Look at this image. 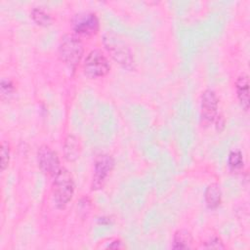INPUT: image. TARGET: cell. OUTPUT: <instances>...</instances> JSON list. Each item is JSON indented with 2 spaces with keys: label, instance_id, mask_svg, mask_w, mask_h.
<instances>
[{
  "label": "cell",
  "instance_id": "obj_1",
  "mask_svg": "<svg viewBox=\"0 0 250 250\" xmlns=\"http://www.w3.org/2000/svg\"><path fill=\"white\" fill-rule=\"evenodd\" d=\"M103 43L109 56L120 65L130 70L135 68L134 55L127 42L118 34L112 31L105 32L103 36Z\"/></svg>",
  "mask_w": 250,
  "mask_h": 250
},
{
  "label": "cell",
  "instance_id": "obj_2",
  "mask_svg": "<svg viewBox=\"0 0 250 250\" xmlns=\"http://www.w3.org/2000/svg\"><path fill=\"white\" fill-rule=\"evenodd\" d=\"M52 193L54 201L58 208H64L71 200L74 193V180L70 172L62 167L53 177Z\"/></svg>",
  "mask_w": 250,
  "mask_h": 250
},
{
  "label": "cell",
  "instance_id": "obj_3",
  "mask_svg": "<svg viewBox=\"0 0 250 250\" xmlns=\"http://www.w3.org/2000/svg\"><path fill=\"white\" fill-rule=\"evenodd\" d=\"M59 53L64 63L74 68L79 63L84 53L82 41L76 34H65L61 39Z\"/></svg>",
  "mask_w": 250,
  "mask_h": 250
},
{
  "label": "cell",
  "instance_id": "obj_4",
  "mask_svg": "<svg viewBox=\"0 0 250 250\" xmlns=\"http://www.w3.org/2000/svg\"><path fill=\"white\" fill-rule=\"evenodd\" d=\"M110 63L106 56L101 50H92L83 62L84 74L92 79L100 78L108 73Z\"/></svg>",
  "mask_w": 250,
  "mask_h": 250
},
{
  "label": "cell",
  "instance_id": "obj_5",
  "mask_svg": "<svg viewBox=\"0 0 250 250\" xmlns=\"http://www.w3.org/2000/svg\"><path fill=\"white\" fill-rule=\"evenodd\" d=\"M114 168V159L110 154L103 153L96 157L94 163V173L91 188L93 190L102 188L108 176Z\"/></svg>",
  "mask_w": 250,
  "mask_h": 250
},
{
  "label": "cell",
  "instance_id": "obj_6",
  "mask_svg": "<svg viewBox=\"0 0 250 250\" xmlns=\"http://www.w3.org/2000/svg\"><path fill=\"white\" fill-rule=\"evenodd\" d=\"M72 28L78 37H90L99 31L100 21L94 13H80L72 19Z\"/></svg>",
  "mask_w": 250,
  "mask_h": 250
},
{
  "label": "cell",
  "instance_id": "obj_7",
  "mask_svg": "<svg viewBox=\"0 0 250 250\" xmlns=\"http://www.w3.org/2000/svg\"><path fill=\"white\" fill-rule=\"evenodd\" d=\"M37 161L40 170L49 177H54L62 168L57 152L47 145L38 148Z\"/></svg>",
  "mask_w": 250,
  "mask_h": 250
},
{
  "label": "cell",
  "instance_id": "obj_8",
  "mask_svg": "<svg viewBox=\"0 0 250 250\" xmlns=\"http://www.w3.org/2000/svg\"><path fill=\"white\" fill-rule=\"evenodd\" d=\"M218 104L219 100L216 93L211 90L207 89L202 93L201 96V112L202 117L207 122H214L218 113Z\"/></svg>",
  "mask_w": 250,
  "mask_h": 250
},
{
  "label": "cell",
  "instance_id": "obj_9",
  "mask_svg": "<svg viewBox=\"0 0 250 250\" xmlns=\"http://www.w3.org/2000/svg\"><path fill=\"white\" fill-rule=\"evenodd\" d=\"M235 89L242 108L247 111L249 109V78L247 74L243 73L237 77Z\"/></svg>",
  "mask_w": 250,
  "mask_h": 250
},
{
  "label": "cell",
  "instance_id": "obj_10",
  "mask_svg": "<svg viewBox=\"0 0 250 250\" xmlns=\"http://www.w3.org/2000/svg\"><path fill=\"white\" fill-rule=\"evenodd\" d=\"M80 150H81V146H80L79 140L73 135L67 136L63 144L64 157L68 161H74L79 157Z\"/></svg>",
  "mask_w": 250,
  "mask_h": 250
},
{
  "label": "cell",
  "instance_id": "obj_11",
  "mask_svg": "<svg viewBox=\"0 0 250 250\" xmlns=\"http://www.w3.org/2000/svg\"><path fill=\"white\" fill-rule=\"evenodd\" d=\"M204 197H205V202L209 208L211 209L217 208L222 201V192L219 185L215 183L210 184L206 188Z\"/></svg>",
  "mask_w": 250,
  "mask_h": 250
},
{
  "label": "cell",
  "instance_id": "obj_12",
  "mask_svg": "<svg viewBox=\"0 0 250 250\" xmlns=\"http://www.w3.org/2000/svg\"><path fill=\"white\" fill-rule=\"evenodd\" d=\"M192 244L191 233L187 229H179L173 236V249H188Z\"/></svg>",
  "mask_w": 250,
  "mask_h": 250
},
{
  "label": "cell",
  "instance_id": "obj_13",
  "mask_svg": "<svg viewBox=\"0 0 250 250\" xmlns=\"http://www.w3.org/2000/svg\"><path fill=\"white\" fill-rule=\"evenodd\" d=\"M30 17L38 25L41 26H48L53 22L52 16L41 7H34L30 12Z\"/></svg>",
  "mask_w": 250,
  "mask_h": 250
},
{
  "label": "cell",
  "instance_id": "obj_14",
  "mask_svg": "<svg viewBox=\"0 0 250 250\" xmlns=\"http://www.w3.org/2000/svg\"><path fill=\"white\" fill-rule=\"evenodd\" d=\"M228 164L232 171H239L243 168L244 161L242 153L239 150H232L228 157Z\"/></svg>",
  "mask_w": 250,
  "mask_h": 250
},
{
  "label": "cell",
  "instance_id": "obj_15",
  "mask_svg": "<svg viewBox=\"0 0 250 250\" xmlns=\"http://www.w3.org/2000/svg\"><path fill=\"white\" fill-rule=\"evenodd\" d=\"M0 90H1V99L9 100L15 92L14 83L10 79L2 78L1 84H0Z\"/></svg>",
  "mask_w": 250,
  "mask_h": 250
},
{
  "label": "cell",
  "instance_id": "obj_16",
  "mask_svg": "<svg viewBox=\"0 0 250 250\" xmlns=\"http://www.w3.org/2000/svg\"><path fill=\"white\" fill-rule=\"evenodd\" d=\"M10 158V146L7 142L1 143V170L4 171L8 167Z\"/></svg>",
  "mask_w": 250,
  "mask_h": 250
},
{
  "label": "cell",
  "instance_id": "obj_17",
  "mask_svg": "<svg viewBox=\"0 0 250 250\" xmlns=\"http://www.w3.org/2000/svg\"><path fill=\"white\" fill-rule=\"evenodd\" d=\"M207 248H215V249H220V248H225L222 240L217 237V236H214L212 237L208 242H207V245L205 246Z\"/></svg>",
  "mask_w": 250,
  "mask_h": 250
},
{
  "label": "cell",
  "instance_id": "obj_18",
  "mask_svg": "<svg viewBox=\"0 0 250 250\" xmlns=\"http://www.w3.org/2000/svg\"><path fill=\"white\" fill-rule=\"evenodd\" d=\"M110 243L108 245L105 246V248H113V249H122L125 248V245L122 243V241L120 239H112L109 241Z\"/></svg>",
  "mask_w": 250,
  "mask_h": 250
}]
</instances>
